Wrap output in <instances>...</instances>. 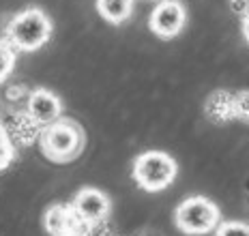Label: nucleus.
<instances>
[{"mask_svg":"<svg viewBox=\"0 0 249 236\" xmlns=\"http://www.w3.org/2000/svg\"><path fill=\"white\" fill-rule=\"evenodd\" d=\"M15 65V52L9 41H0V82L7 80Z\"/></svg>","mask_w":249,"mask_h":236,"instance_id":"ddd939ff","label":"nucleus"},{"mask_svg":"<svg viewBox=\"0 0 249 236\" xmlns=\"http://www.w3.org/2000/svg\"><path fill=\"white\" fill-rule=\"evenodd\" d=\"M67 210H69V204H54V206L48 208L43 223H45V230L52 236H62V232H65Z\"/></svg>","mask_w":249,"mask_h":236,"instance_id":"9d476101","label":"nucleus"},{"mask_svg":"<svg viewBox=\"0 0 249 236\" xmlns=\"http://www.w3.org/2000/svg\"><path fill=\"white\" fill-rule=\"evenodd\" d=\"M52 37V22L41 9H26L7 26V41L19 52H37Z\"/></svg>","mask_w":249,"mask_h":236,"instance_id":"f03ea898","label":"nucleus"},{"mask_svg":"<svg viewBox=\"0 0 249 236\" xmlns=\"http://www.w3.org/2000/svg\"><path fill=\"white\" fill-rule=\"evenodd\" d=\"M92 230V223L86 221L80 213L73 208V204H69L67 210V221H65V232L62 236H88V232Z\"/></svg>","mask_w":249,"mask_h":236,"instance_id":"9b49d317","label":"nucleus"},{"mask_svg":"<svg viewBox=\"0 0 249 236\" xmlns=\"http://www.w3.org/2000/svg\"><path fill=\"white\" fill-rule=\"evenodd\" d=\"M28 114L39 122L41 127H48L62 118V103L58 95H54L48 88H37L28 97Z\"/></svg>","mask_w":249,"mask_h":236,"instance_id":"0eeeda50","label":"nucleus"},{"mask_svg":"<svg viewBox=\"0 0 249 236\" xmlns=\"http://www.w3.org/2000/svg\"><path fill=\"white\" fill-rule=\"evenodd\" d=\"M97 11L106 22L123 24L131 17L133 0H97Z\"/></svg>","mask_w":249,"mask_h":236,"instance_id":"1a4fd4ad","label":"nucleus"},{"mask_svg":"<svg viewBox=\"0 0 249 236\" xmlns=\"http://www.w3.org/2000/svg\"><path fill=\"white\" fill-rule=\"evenodd\" d=\"M176 174L178 166L174 157L163 151H146L133 161V181L150 193L168 189L174 183Z\"/></svg>","mask_w":249,"mask_h":236,"instance_id":"7ed1b4c3","label":"nucleus"},{"mask_svg":"<svg viewBox=\"0 0 249 236\" xmlns=\"http://www.w3.org/2000/svg\"><path fill=\"white\" fill-rule=\"evenodd\" d=\"M215 236H249V223L243 221H226L217 228Z\"/></svg>","mask_w":249,"mask_h":236,"instance_id":"4468645a","label":"nucleus"},{"mask_svg":"<svg viewBox=\"0 0 249 236\" xmlns=\"http://www.w3.org/2000/svg\"><path fill=\"white\" fill-rule=\"evenodd\" d=\"M39 127L41 125L28 114V112H18V114L11 116L9 125H4V129L9 131L11 140L19 142L22 146H28V144H33V142L37 140V135H41Z\"/></svg>","mask_w":249,"mask_h":236,"instance_id":"6e6552de","label":"nucleus"},{"mask_svg":"<svg viewBox=\"0 0 249 236\" xmlns=\"http://www.w3.org/2000/svg\"><path fill=\"white\" fill-rule=\"evenodd\" d=\"M174 223L185 234H209L219 223V208L204 196L187 198L174 210Z\"/></svg>","mask_w":249,"mask_h":236,"instance_id":"20e7f679","label":"nucleus"},{"mask_svg":"<svg viewBox=\"0 0 249 236\" xmlns=\"http://www.w3.org/2000/svg\"><path fill=\"white\" fill-rule=\"evenodd\" d=\"M71 204H73V208L92 225L103 221V219L107 217V213H110V198L95 187L80 189Z\"/></svg>","mask_w":249,"mask_h":236,"instance_id":"423d86ee","label":"nucleus"},{"mask_svg":"<svg viewBox=\"0 0 249 236\" xmlns=\"http://www.w3.org/2000/svg\"><path fill=\"white\" fill-rule=\"evenodd\" d=\"M187 11L178 0H161L148 17V28L161 39H174L183 33Z\"/></svg>","mask_w":249,"mask_h":236,"instance_id":"39448f33","label":"nucleus"},{"mask_svg":"<svg viewBox=\"0 0 249 236\" xmlns=\"http://www.w3.org/2000/svg\"><path fill=\"white\" fill-rule=\"evenodd\" d=\"M84 129L71 118H58L56 122L43 127L39 135L43 155L56 163L73 161L84 148Z\"/></svg>","mask_w":249,"mask_h":236,"instance_id":"f257e3e1","label":"nucleus"},{"mask_svg":"<svg viewBox=\"0 0 249 236\" xmlns=\"http://www.w3.org/2000/svg\"><path fill=\"white\" fill-rule=\"evenodd\" d=\"M241 30H243V37H245V41L249 43V11L245 13V17H243V22H241Z\"/></svg>","mask_w":249,"mask_h":236,"instance_id":"2eb2a0df","label":"nucleus"},{"mask_svg":"<svg viewBox=\"0 0 249 236\" xmlns=\"http://www.w3.org/2000/svg\"><path fill=\"white\" fill-rule=\"evenodd\" d=\"M13 157H15V144H13L11 135H9V131L0 122V172L11 166Z\"/></svg>","mask_w":249,"mask_h":236,"instance_id":"f8f14e48","label":"nucleus"}]
</instances>
